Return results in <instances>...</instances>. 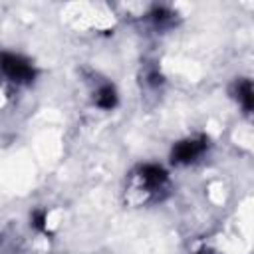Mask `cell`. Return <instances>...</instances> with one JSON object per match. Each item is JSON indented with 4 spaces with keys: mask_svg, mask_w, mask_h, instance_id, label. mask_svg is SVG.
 <instances>
[{
    "mask_svg": "<svg viewBox=\"0 0 254 254\" xmlns=\"http://www.w3.org/2000/svg\"><path fill=\"white\" fill-rule=\"evenodd\" d=\"M0 73L16 85H28L36 77V67L30 60H26L20 54L2 52L0 54Z\"/></svg>",
    "mask_w": 254,
    "mask_h": 254,
    "instance_id": "obj_1",
    "label": "cell"
},
{
    "mask_svg": "<svg viewBox=\"0 0 254 254\" xmlns=\"http://www.w3.org/2000/svg\"><path fill=\"white\" fill-rule=\"evenodd\" d=\"M206 147H208L206 137H187V139L175 143V147L171 151V161L175 165H190L204 155Z\"/></svg>",
    "mask_w": 254,
    "mask_h": 254,
    "instance_id": "obj_2",
    "label": "cell"
},
{
    "mask_svg": "<svg viewBox=\"0 0 254 254\" xmlns=\"http://www.w3.org/2000/svg\"><path fill=\"white\" fill-rule=\"evenodd\" d=\"M196 254H210L208 250H200V252H196Z\"/></svg>",
    "mask_w": 254,
    "mask_h": 254,
    "instance_id": "obj_6",
    "label": "cell"
},
{
    "mask_svg": "<svg viewBox=\"0 0 254 254\" xmlns=\"http://www.w3.org/2000/svg\"><path fill=\"white\" fill-rule=\"evenodd\" d=\"M115 103H117V93H115L113 85H109V83L101 85L95 93V105L101 109H113Z\"/></svg>",
    "mask_w": 254,
    "mask_h": 254,
    "instance_id": "obj_4",
    "label": "cell"
},
{
    "mask_svg": "<svg viewBox=\"0 0 254 254\" xmlns=\"http://www.w3.org/2000/svg\"><path fill=\"white\" fill-rule=\"evenodd\" d=\"M236 97H238L240 105L244 107V111L252 109V83H250V79H242L236 83Z\"/></svg>",
    "mask_w": 254,
    "mask_h": 254,
    "instance_id": "obj_5",
    "label": "cell"
},
{
    "mask_svg": "<svg viewBox=\"0 0 254 254\" xmlns=\"http://www.w3.org/2000/svg\"><path fill=\"white\" fill-rule=\"evenodd\" d=\"M135 181H137V187L145 194H157V192H161L167 187L169 175H167V171L161 165L149 163V165L139 167V171L135 175Z\"/></svg>",
    "mask_w": 254,
    "mask_h": 254,
    "instance_id": "obj_3",
    "label": "cell"
}]
</instances>
